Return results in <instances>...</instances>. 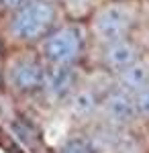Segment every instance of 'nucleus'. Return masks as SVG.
<instances>
[{"mask_svg":"<svg viewBox=\"0 0 149 153\" xmlns=\"http://www.w3.org/2000/svg\"><path fill=\"white\" fill-rule=\"evenodd\" d=\"M59 25V6L55 0H25L6 12L4 35L16 47H35Z\"/></svg>","mask_w":149,"mask_h":153,"instance_id":"f257e3e1","label":"nucleus"},{"mask_svg":"<svg viewBox=\"0 0 149 153\" xmlns=\"http://www.w3.org/2000/svg\"><path fill=\"white\" fill-rule=\"evenodd\" d=\"M45 61L33 47H19L2 57V82L16 96H29L41 90Z\"/></svg>","mask_w":149,"mask_h":153,"instance_id":"f03ea898","label":"nucleus"},{"mask_svg":"<svg viewBox=\"0 0 149 153\" xmlns=\"http://www.w3.org/2000/svg\"><path fill=\"white\" fill-rule=\"evenodd\" d=\"M37 47L47 65L76 68L84 51V33L78 25H57Z\"/></svg>","mask_w":149,"mask_h":153,"instance_id":"7ed1b4c3","label":"nucleus"},{"mask_svg":"<svg viewBox=\"0 0 149 153\" xmlns=\"http://www.w3.org/2000/svg\"><path fill=\"white\" fill-rule=\"evenodd\" d=\"M133 29V12L125 4H106L92 16V33L100 43L129 37Z\"/></svg>","mask_w":149,"mask_h":153,"instance_id":"20e7f679","label":"nucleus"},{"mask_svg":"<svg viewBox=\"0 0 149 153\" xmlns=\"http://www.w3.org/2000/svg\"><path fill=\"white\" fill-rule=\"evenodd\" d=\"M98 112L115 129H127V127H131L139 118L137 110H135V104H133V96L129 92H125V90H121V88L110 90L100 100Z\"/></svg>","mask_w":149,"mask_h":153,"instance_id":"39448f33","label":"nucleus"},{"mask_svg":"<svg viewBox=\"0 0 149 153\" xmlns=\"http://www.w3.org/2000/svg\"><path fill=\"white\" fill-rule=\"evenodd\" d=\"M76 82H78V76L74 68L45 63V76H43V84L39 92H43L49 102H66L69 94L74 92Z\"/></svg>","mask_w":149,"mask_h":153,"instance_id":"423d86ee","label":"nucleus"},{"mask_svg":"<svg viewBox=\"0 0 149 153\" xmlns=\"http://www.w3.org/2000/svg\"><path fill=\"white\" fill-rule=\"evenodd\" d=\"M139 55H141V49L139 45H135L131 39H116V41H110V43H104L102 45V53H100V59L102 63L108 68V70H123L129 63L137 61Z\"/></svg>","mask_w":149,"mask_h":153,"instance_id":"0eeeda50","label":"nucleus"},{"mask_svg":"<svg viewBox=\"0 0 149 153\" xmlns=\"http://www.w3.org/2000/svg\"><path fill=\"white\" fill-rule=\"evenodd\" d=\"M149 84V63L141 61V57L129 63L123 70H116V88L125 90L129 94H135L143 86Z\"/></svg>","mask_w":149,"mask_h":153,"instance_id":"6e6552de","label":"nucleus"},{"mask_svg":"<svg viewBox=\"0 0 149 153\" xmlns=\"http://www.w3.org/2000/svg\"><path fill=\"white\" fill-rule=\"evenodd\" d=\"M66 102L69 106V112L78 120L94 117L98 112V104H100V100L96 98V94L90 88H74V92L69 94V98Z\"/></svg>","mask_w":149,"mask_h":153,"instance_id":"1a4fd4ad","label":"nucleus"},{"mask_svg":"<svg viewBox=\"0 0 149 153\" xmlns=\"http://www.w3.org/2000/svg\"><path fill=\"white\" fill-rule=\"evenodd\" d=\"M59 153H98V147L92 145L88 139H69Z\"/></svg>","mask_w":149,"mask_h":153,"instance_id":"9d476101","label":"nucleus"},{"mask_svg":"<svg viewBox=\"0 0 149 153\" xmlns=\"http://www.w3.org/2000/svg\"><path fill=\"white\" fill-rule=\"evenodd\" d=\"M131 96H133V104H135V110H137V117L149 118V84Z\"/></svg>","mask_w":149,"mask_h":153,"instance_id":"9b49d317","label":"nucleus"},{"mask_svg":"<svg viewBox=\"0 0 149 153\" xmlns=\"http://www.w3.org/2000/svg\"><path fill=\"white\" fill-rule=\"evenodd\" d=\"M25 0H0V12H10V10H14L16 6H21Z\"/></svg>","mask_w":149,"mask_h":153,"instance_id":"f8f14e48","label":"nucleus"},{"mask_svg":"<svg viewBox=\"0 0 149 153\" xmlns=\"http://www.w3.org/2000/svg\"><path fill=\"white\" fill-rule=\"evenodd\" d=\"M4 57V39H2V35H0V59Z\"/></svg>","mask_w":149,"mask_h":153,"instance_id":"ddd939ff","label":"nucleus"},{"mask_svg":"<svg viewBox=\"0 0 149 153\" xmlns=\"http://www.w3.org/2000/svg\"><path fill=\"white\" fill-rule=\"evenodd\" d=\"M0 86H4V82H2V59H0Z\"/></svg>","mask_w":149,"mask_h":153,"instance_id":"4468645a","label":"nucleus"},{"mask_svg":"<svg viewBox=\"0 0 149 153\" xmlns=\"http://www.w3.org/2000/svg\"><path fill=\"white\" fill-rule=\"evenodd\" d=\"M66 2H76V0H66Z\"/></svg>","mask_w":149,"mask_h":153,"instance_id":"2eb2a0df","label":"nucleus"}]
</instances>
